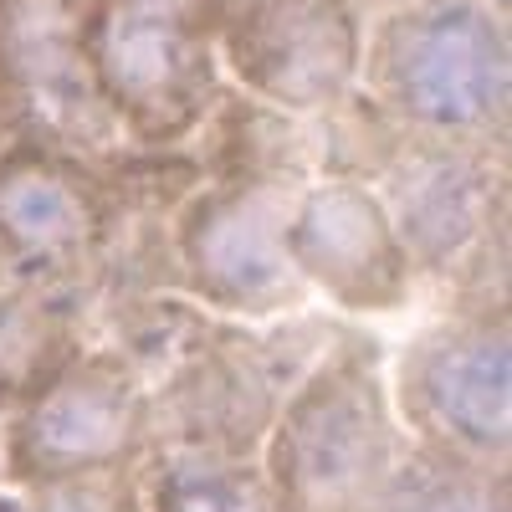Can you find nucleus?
Instances as JSON below:
<instances>
[{"mask_svg": "<svg viewBox=\"0 0 512 512\" xmlns=\"http://www.w3.org/2000/svg\"><path fill=\"white\" fill-rule=\"evenodd\" d=\"M267 482L282 512H374L400 477V436L374 364L333 359L267 425Z\"/></svg>", "mask_w": 512, "mask_h": 512, "instance_id": "obj_1", "label": "nucleus"}, {"mask_svg": "<svg viewBox=\"0 0 512 512\" xmlns=\"http://www.w3.org/2000/svg\"><path fill=\"white\" fill-rule=\"evenodd\" d=\"M374 88L405 128L472 144L507 123L512 47L502 21L472 0H425L400 11L374 41Z\"/></svg>", "mask_w": 512, "mask_h": 512, "instance_id": "obj_2", "label": "nucleus"}, {"mask_svg": "<svg viewBox=\"0 0 512 512\" xmlns=\"http://www.w3.org/2000/svg\"><path fill=\"white\" fill-rule=\"evenodd\" d=\"M82 57L108 113L139 144L185 139L216 93L205 31L164 0H103L82 21Z\"/></svg>", "mask_w": 512, "mask_h": 512, "instance_id": "obj_3", "label": "nucleus"}, {"mask_svg": "<svg viewBox=\"0 0 512 512\" xmlns=\"http://www.w3.org/2000/svg\"><path fill=\"white\" fill-rule=\"evenodd\" d=\"M400 405L431 456L507 466L512 451V328L502 308L461 313L405 354Z\"/></svg>", "mask_w": 512, "mask_h": 512, "instance_id": "obj_4", "label": "nucleus"}, {"mask_svg": "<svg viewBox=\"0 0 512 512\" xmlns=\"http://www.w3.org/2000/svg\"><path fill=\"white\" fill-rule=\"evenodd\" d=\"M292 200L272 180H241L205 190L180 216V262L210 308L277 313L308 287L287 251Z\"/></svg>", "mask_w": 512, "mask_h": 512, "instance_id": "obj_5", "label": "nucleus"}, {"mask_svg": "<svg viewBox=\"0 0 512 512\" xmlns=\"http://www.w3.org/2000/svg\"><path fill=\"white\" fill-rule=\"evenodd\" d=\"M144 446V395L118 359H77L21 405L6 431L16 482H52L98 466H134Z\"/></svg>", "mask_w": 512, "mask_h": 512, "instance_id": "obj_6", "label": "nucleus"}, {"mask_svg": "<svg viewBox=\"0 0 512 512\" xmlns=\"http://www.w3.org/2000/svg\"><path fill=\"white\" fill-rule=\"evenodd\" d=\"M0 93L31 123V144L47 149H98L118 128L82 57L72 0H0Z\"/></svg>", "mask_w": 512, "mask_h": 512, "instance_id": "obj_7", "label": "nucleus"}, {"mask_svg": "<svg viewBox=\"0 0 512 512\" xmlns=\"http://www.w3.org/2000/svg\"><path fill=\"white\" fill-rule=\"evenodd\" d=\"M226 52L256 98L308 113L349 93L364 41L349 0H246Z\"/></svg>", "mask_w": 512, "mask_h": 512, "instance_id": "obj_8", "label": "nucleus"}, {"mask_svg": "<svg viewBox=\"0 0 512 512\" xmlns=\"http://www.w3.org/2000/svg\"><path fill=\"white\" fill-rule=\"evenodd\" d=\"M287 251L303 282L359 313H390L410 297V256L364 185H313L292 200Z\"/></svg>", "mask_w": 512, "mask_h": 512, "instance_id": "obj_9", "label": "nucleus"}, {"mask_svg": "<svg viewBox=\"0 0 512 512\" xmlns=\"http://www.w3.org/2000/svg\"><path fill=\"white\" fill-rule=\"evenodd\" d=\"M379 205L410 267L441 272L492 226V210H502V169H492V154L477 144L431 139L390 169V190Z\"/></svg>", "mask_w": 512, "mask_h": 512, "instance_id": "obj_10", "label": "nucleus"}, {"mask_svg": "<svg viewBox=\"0 0 512 512\" xmlns=\"http://www.w3.org/2000/svg\"><path fill=\"white\" fill-rule=\"evenodd\" d=\"M103 226V205L77 164L47 144H21L0 159V236L36 256L88 246Z\"/></svg>", "mask_w": 512, "mask_h": 512, "instance_id": "obj_11", "label": "nucleus"}, {"mask_svg": "<svg viewBox=\"0 0 512 512\" xmlns=\"http://www.w3.org/2000/svg\"><path fill=\"white\" fill-rule=\"evenodd\" d=\"M180 446L251 456L272 425V390L246 359H205L175 384Z\"/></svg>", "mask_w": 512, "mask_h": 512, "instance_id": "obj_12", "label": "nucleus"}, {"mask_svg": "<svg viewBox=\"0 0 512 512\" xmlns=\"http://www.w3.org/2000/svg\"><path fill=\"white\" fill-rule=\"evenodd\" d=\"M149 512H282L272 482L251 456L210 451V446H175L154 461L144 482Z\"/></svg>", "mask_w": 512, "mask_h": 512, "instance_id": "obj_13", "label": "nucleus"}, {"mask_svg": "<svg viewBox=\"0 0 512 512\" xmlns=\"http://www.w3.org/2000/svg\"><path fill=\"white\" fill-rule=\"evenodd\" d=\"M436 472L420 477L410 492L390 482L374 512H512L507 466H461L446 456H431Z\"/></svg>", "mask_w": 512, "mask_h": 512, "instance_id": "obj_14", "label": "nucleus"}, {"mask_svg": "<svg viewBox=\"0 0 512 512\" xmlns=\"http://www.w3.org/2000/svg\"><path fill=\"white\" fill-rule=\"evenodd\" d=\"M144 487L128 466H98L52 482H31V512H139Z\"/></svg>", "mask_w": 512, "mask_h": 512, "instance_id": "obj_15", "label": "nucleus"}, {"mask_svg": "<svg viewBox=\"0 0 512 512\" xmlns=\"http://www.w3.org/2000/svg\"><path fill=\"white\" fill-rule=\"evenodd\" d=\"M497 6H507V0H497Z\"/></svg>", "mask_w": 512, "mask_h": 512, "instance_id": "obj_16", "label": "nucleus"}]
</instances>
